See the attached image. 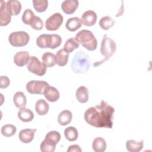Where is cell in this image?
I'll use <instances>...</instances> for the list:
<instances>
[{"label":"cell","mask_w":152,"mask_h":152,"mask_svg":"<svg viewBox=\"0 0 152 152\" xmlns=\"http://www.w3.org/2000/svg\"><path fill=\"white\" fill-rule=\"evenodd\" d=\"M42 62L46 67H52L56 64L55 55L51 52H47L43 54L42 56Z\"/></svg>","instance_id":"cell-26"},{"label":"cell","mask_w":152,"mask_h":152,"mask_svg":"<svg viewBox=\"0 0 152 152\" xmlns=\"http://www.w3.org/2000/svg\"><path fill=\"white\" fill-rule=\"evenodd\" d=\"M30 56L27 51H20L16 53L14 57V63L18 66H23L27 64Z\"/></svg>","instance_id":"cell-11"},{"label":"cell","mask_w":152,"mask_h":152,"mask_svg":"<svg viewBox=\"0 0 152 152\" xmlns=\"http://www.w3.org/2000/svg\"><path fill=\"white\" fill-rule=\"evenodd\" d=\"M71 66L75 73L83 74L87 72L90 66L88 56L84 52H78L74 55Z\"/></svg>","instance_id":"cell-4"},{"label":"cell","mask_w":152,"mask_h":152,"mask_svg":"<svg viewBox=\"0 0 152 152\" xmlns=\"http://www.w3.org/2000/svg\"><path fill=\"white\" fill-rule=\"evenodd\" d=\"M97 14L93 10L85 11L81 17V23L86 26H93L97 21Z\"/></svg>","instance_id":"cell-10"},{"label":"cell","mask_w":152,"mask_h":152,"mask_svg":"<svg viewBox=\"0 0 152 152\" xmlns=\"http://www.w3.org/2000/svg\"><path fill=\"white\" fill-rule=\"evenodd\" d=\"M32 2L34 10L38 12L45 11L48 6L47 0H33Z\"/></svg>","instance_id":"cell-30"},{"label":"cell","mask_w":152,"mask_h":152,"mask_svg":"<svg viewBox=\"0 0 152 152\" xmlns=\"http://www.w3.org/2000/svg\"><path fill=\"white\" fill-rule=\"evenodd\" d=\"M144 147V141H137L133 140H128L126 142V148L129 152H139Z\"/></svg>","instance_id":"cell-17"},{"label":"cell","mask_w":152,"mask_h":152,"mask_svg":"<svg viewBox=\"0 0 152 152\" xmlns=\"http://www.w3.org/2000/svg\"><path fill=\"white\" fill-rule=\"evenodd\" d=\"M48 141L56 145L61 140V134L59 132L56 131H52L49 132L45 138Z\"/></svg>","instance_id":"cell-32"},{"label":"cell","mask_w":152,"mask_h":152,"mask_svg":"<svg viewBox=\"0 0 152 152\" xmlns=\"http://www.w3.org/2000/svg\"><path fill=\"white\" fill-rule=\"evenodd\" d=\"M64 135L66 140L69 141H74L78 138V133L77 129L75 127L68 126L65 129Z\"/></svg>","instance_id":"cell-27"},{"label":"cell","mask_w":152,"mask_h":152,"mask_svg":"<svg viewBox=\"0 0 152 152\" xmlns=\"http://www.w3.org/2000/svg\"><path fill=\"white\" fill-rule=\"evenodd\" d=\"M10 84V80L9 78L5 75H2L0 77V88H6Z\"/></svg>","instance_id":"cell-37"},{"label":"cell","mask_w":152,"mask_h":152,"mask_svg":"<svg viewBox=\"0 0 152 152\" xmlns=\"http://www.w3.org/2000/svg\"><path fill=\"white\" fill-rule=\"evenodd\" d=\"M75 40L88 50L93 51L96 49L97 41L93 33L88 30L78 31L75 37Z\"/></svg>","instance_id":"cell-2"},{"label":"cell","mask_w":152,"mask_h":152,"mask_svg":"<svg viewBox=\"0 0 152 152\" xmlns=\"http://www.w3.org/2000/svg\"><path fill=\"white\" fill-rule=\"evenodd\" d=\"M30 40L28 34L24 31L12 32L9 37L10 43L14 47H22L26 46Z\"/></svg>","instance_id":"cell-5"},{"label":"cell","mask_w":152,"mask_h":152,"mask_svg":"<svg viewBox=\"0 0 152 152\" xmlns=\"http://www.w3.org/2000/svg\"><path fill=\"white\" fill-rule=\"evenodd\" d=\"M92 147L95 152H103L106 149V142L102 137H97L94 139Z\"/></svg>","instance_id":"cell-25"},{"label":"cell","mask_w":152,"mask_h":152,"mask_svg":"<svg viewBox=\"0 0 152 152\" xmlns=\"http://www.w3.org/2000/svg\"><path fill=\"white\" fill-rule=\"evenodd\" d=\"M43 94L45 98L50 102H56L60 97L59 92L58 89H56L54 87H52L50 86H48L45 88Z\"/></svg>","instance_id":"cell-15"},{"label":"cell","mask_w":152,"mask_h":152,"mask_svg":"<svg viewBox=\"0 0 152 152\" xmlns=\"http://www.w3.org/2000/svg\"><path fill=\"white\" fill-rule=\"evenodd\" d=\"M79 2L77 0H65L61 4L62 11L66 14H73L78 8Z\"/></svg>","instance_id":"cell-13"},{"label":"cell","mask_w":152,"mask_h":152,"mask_svg":"<svg viewBox=\"0 0 152 152\" xmlns=\"http://www.w3.org/2000/svg\"><path fill=\"white\" fill-rule=\"evenodd\" d=\"M30 25L32 28L36 30H40L43 28V22L39 17L34 15L32 18L30 23Z\"/></svg>","instance_id":"cell-34"},{"label":"cell","mask_w":152,"mask_h":152,"mask_svg":"<svg viewBox=\"0 0 152 152\" xmlns=\"http://www.w3.org/2000/svg\"><path fill=\"white\" fill-rule=\"evenodd\" d=\"M49 86L45 81L31 80L26 84L27 91L32 94H42L45 88Z\"/></svg>","instance_id":"cell-7"},{"label":"cell","mask_w":152,"mask_h":152,"mask_svg":"<svg viewBox=\"0 0 152 152\" xmlns=\"http://www.w3.org/2000/svg\"><path fill=\"white\" fill-rule=\"evenodd\" d=\"M115 20L109 16H105L101 18L99 21L100 27L104 30H109L115 24Z\"/></svg>","instance_id":"cell-28"},{"label":"cell","mask_w":152,"mask_h":152,"mask_svg":"<svg viewBox=\"0 0 152 152\" xmlns=\"http://www.w3.org/2000/svg\"><path fill=\"white\" fill-rule=\"evenodd\" d=\"M27 68L30 72L38 76H42L45 74L47 67L37 57L31 56L27 64Z\"/></svg>","instance_id":"cell-6"},{"label":"cell","mask_w":152,"mask_h":152,"mask_svg":"<svg viewBox=\"0 0 152 152\" xmlns=\"http://www.w3.org/2000/svg\"><path fill=\"white\" fill-rule=\"evenodd\" d=\"M67 151L68 152H81L82 150L78 145L74 144V145H70L68 147Z\"/></svg>","instance_id":"cell-38"},{"label":"cell","mask_w":152,"mask_h":152,"mask_svg":"<svg viewBox=\"0 0 152 152\" xmlns=\"http://www.w3.org/2000/svg\"><path fill=\"white\" fill-rule=\"evenodd\" d=\"M52 45L50 49H54L58 46H59L62 43V38L61 37L56 34H52Z\"/></svg>","instance_id":"cell-36"},{"label":"cell","mask_w":152,"mask_h":152,"mask_svg":"<svg viewBox=\"0 0 152 152\" xmlns=\"http://www.w3.org/2000/svg\"><path fill=\"white\" fill-rule=\"evenodd\" d=\"M82 26V23L81 20L77 17L69 18L66 24L65 27L67 30L70 31H75L80 28Z\"/></svg>","instance_id":"cell-21"},{"label":"cell","mask_w":152,"mask_h":152,"mask_svg":"<svg viewBox=\"0 0 152 152\" xmlns=\"http://www.w3.org/2000/svg\"><path fill=\"white\" fill-rule=\"evenodd\" d=\"M115 109L106 101L88 108L84 113V119L87 124L96 128H112Z\"/></svg>","instance_id":"cell-1"},{"label":"cell","mask_w":152,"mask_h":152,"mask_svg":"<svg viewBox=\"0 0 152 152\" xmlns=\"http://www.w3.org/2000/svg\"><path fill=\"white\" fill-rule=\"evenodd\" d=\"M34 16V12L30 9H26L22 15V21L26 25H30L32 18Z\"/></svg>","instance_id":"cell-35"},{"label":"cell","mask_w":152,"mask_h":152,"mask_svg":"<svg viewBox=\"0 0 152 152\" xmlns=\"http://www.w3.org/2000/svg\"><path fill=\"white\" fill-rule=\"evenodd\" d=\"M52 42V34H43L37 37L36 45L40 48H50Z\"/></svg>","instance_id":"cell-14"},{"label":"cell","mask_w":152,"mask_h":152,"mask_svg":"<svg viewBox=\"0 0 152 152\" xmlns=\"http://www.w3.org/2000/svg\"><path fill=\"white\" fill-rule=\"evenodd\" d=\"M7 8L12 15H17L21 10V4L19 1L10 0L7 1Z\"/></svg>","instance_id":"cell-16"},{"label":"cell","mask_w":152,"mask_h":152,"mask_svg":"<svg viewBox=\"0 0 152 152\" xmlns=\"http://www.w3.org/2000/svg\"><path fill=\"white\" fill-rule=\"evenodd\" d=\"M16 131H17L16 127L14 125H11V124L4 125V126H2L1 129V134L4 136L7 137H10L14 135L16 132Z\"/></svg>","instance_id":"cell-31"},{"label":"cell","mask_w":152,"mask_h":152,"mask_svg":"<svg viewBox=\"0 0 152 152\" xmlns=\"http://www.w3.org/2000/svg\"><path fill=\"white\" fill-rule=\"evenodd\" d=\"M79 43L75 40V38L71 37L68 39L64 46V49L68 53H71L75 49L79 48Z\"/></svg>","instance_id":"cell-29"},{"label":"cell","mask_w":152,"mask_h":152,"mask_svg":"<svg viewBox=\"0 0 152 152\" xmlns=\"http://www.w3.org/2000/svg\"><path fill=\"white\" fill-rule=\"evenodd\" d=\"M36 129H21L18 134L20 140L24 143H30L34 138V134L36 132Z\"/></svg>","instance_id":"cell-12"},{"label":"cell","mask_w":152,"mask_h":152,"mask_svg":"<svg viewBox=\"0 0 152 152\" xmlns=\"http://www.w3.org/2000/svg\"><path fill=\"white\" fill-rule=\"evenodd\" d=\"M49 109V104L45 101V100L40 99L38 100L35 104V110L37 113L39 115H46Z\"/></svg>","instance_id":"cell-24"},{"label":"cell","mask_w":152,"mask_h":152,"mask_svg":"<svg viewBox=\"0 0 152 152\" xmlns=\"http://www.w3.org/2000/svg\"><path fill=\"white\" fill-rule=\"evenodd\" d=\"M40 150L42 152H53L56 148V145L44 140L40 144Z\"/></svg>","instance_id":"cell-33"},{"label":"cell","mask_w":152,"mask_h":152,"mask_svg":"<svg viewBox=\"0 0 152 152\" xmlns=\"http://www.w3.org/2000/svg\"><path fill=\"white\" fill-rule=\"evenodd\" d=\"M18 117L23 122H28L31 121L34 118L33 112L27 108H21L18 112Z\"/></svg>","instance_id":"cell-19"},{"label":"cell","mask_w":152,"mask_h":152,"mask_svg":"<svg viewBox=\"0 0 152 152\" xmlns=\"http://www.w3.org/2000/svg\"><path fill=\"white\" fill-rule=\"evenodd\" d=\"M68 58L69 53L66 52L64 49H59L55 55L56 64L61 66H65L68 62Z\"/></svg>","instance_id":"cell-18"},{"label":"cell","mask_w":152,"mask_h":152,"mask_svg":"<svg viewBox=\"0 0 152 152\" xmlns=\"http://www.w3.org/2000/svg\"><path fill=\"white\" fill-rule=\"evenodd\" d=\"M13 102L17 108L25 107L27 103V99L22 91H17L13 97Z\"/></svg>","instance_id":"cell-23"},{"label":"cell","mask_w":152,"mask_h":152,"mask_svg":"<svg viewBox=\"0 0 152 152\" xmlns=\"http://www.w3.org/2000/svg\"><path fill=\"white\" fill-rule=\"evenodd\" d=\"M11 15L7 8V2L1 1L0 8V26H7L11 22Z\"/></svg>","instance_id":"cell-9"},{"label":"cell","mask_w":152,"mask_h":152,"mask_svg":"<svg viewBox=\"0 0 152 152\" xmlns=\"http://www.w3.org/2000/svg\"><path fill=\"white\" fill-rule=\"evenodd\" d=\"M72 118L71 112L68 110H64L59 113L58 116V121L61 125L65 126L71 122Z\"/></svg>","instance_id":"cell-20"},{"label":"cell","mask_w":152,"mask_h":152,"mask_svg":"<svg viewBox=\"0 0 152 152\" xmlns=\"http://www.w3.org/2000/svg\"><path fill=\"white\" fill-rule=\"evenodd\" d=\"M116 49V45L115 41L105 34L103 37L100 45V53L104 56V58L101 61L94 63L93 66L96 67L108 60L115 53Z\"/></svg>","instance_id":"cell-3"},{"label":"cell","mask_w":152,"mask_h":152,"mask_svg":"<svg viewBox=\"0 0 152 152\" xmlns=\"http://www.w3.org/2000/svg\"><path fill=\"white\" fill-rule=\"evenodd\" d=\"M64 21V17L59 12H56L50 16L45 21V27L48 30H58Z\"/></svg>","instance_id":"cell-8"},{"label":"cell","mask_w":152,"mask_h":152,"mask_svg":"<svg viewBox=\"0 0 152 152\" xmlns=\"http://www.w3.org/2000/svg\"><path fill=\"white\" fill-rule=\"evenodd\" d=\"M77 100L81 103H85L88 100V90L84 86L79 87L75 93Z\"/></svg>","instance_id":"cell-22"}]
</instances>
